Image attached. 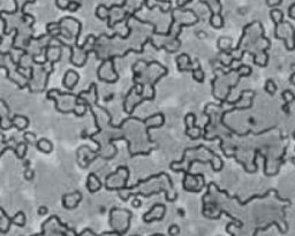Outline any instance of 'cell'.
I'll use <instances>...</instances> for the list:
<instances>
[{
  "label": "cell",
  "mask_w": 295,
  "mask_h": 236,
  "mask_svg": "<svg viewBox=\"0 0 295 236\" xmlns=\"http://www.w3.org/2000/svg\"><path fill=\"white\" fill-rule=\"evenodd\" d=\"M133 205L135 206V207H137V206H141V201H137V199H134V201H133Z\"/></svg>",
  "instance_id": "cell-4"
},
{
  "label": "cell",
  "mask_w": 295,
  "mask_h": 236,
  "mask_svg": "<svg viewBox=\"0 0 295 236\" xmlns=\"http://www.w3.org/2000/svg\"><path fill=\"white\" fill-rule=\"evenodd\" d=\"M38 213H39L40 215L46 214V213H47V207H45V206H43V207H40L39 211H38Z\"/></svg>",
  "instance_id": "cell-3"
},
{
  "label": "cell",
  "mask_w": 295,
  "mask_h": 236,
  "mask_svg": "<svg viewBox=\"0 0 295 236\" xmlns=\"http://www.w3.org/2000/svg\"><path fill=\"white\" fill-rule=\"evenodd\" d=\"M2 39H4V38H2V36H0V44L2 43Z\"/></svg>",
  "instance_id": "cell-6"
},
{
  "label": "cell",
  "mask_w": 295,
  "mask_h": 236,
  "mask_svg": "<svg viewBox=\"0 0 295 236\" xmlns=\"http://www.w3.org/2000/svg\"><path fill=\"white\" fill-rule=\"evenodd\" d=\"M24 175H26V180L30 181V180L34 179V176H35V172L32 171V169H30V167H29V168H26Z\"/></svg>",
  "instance_id": "cell-2"
},
{
  "label": "cell",
  "mask_w": 295,
  "mask_h": 236,
  "mask_svg": "<svg viewBox=\"0 0 295 236\" xmlns=\"http://www.w3.org/2000/svg\"><path fill=\"white\" fill-rule=\"evenodd\" d=\"M24 167H26V168H29V167H30V161H29V160H26V161H24Z\"/></svg>",
  "instance_id": "cell-5"
},
{
  "label": "cell",
  "mask_w": 295,
  "mask_h": 236,
  "mask_svg": "<svg viewBox=\"0 0 295 236\" xmlns=\"http://www.w3.org/2000/svg\"><path fill=\"white\" fill-rule=\"evenodd\" d=\"M81 7V4L80 2H77V1H69V5H68V10H71V12H76L77 9Z\"/></svg>",
  "instance_id": "cell-1"
}]
</instances>
